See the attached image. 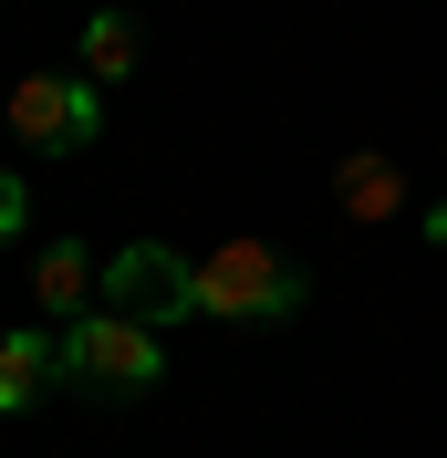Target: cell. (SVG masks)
<instances>
[{"mask_svg": "<svg viewBox=\"0 0 447 458\" xmlns=\"http://www.w3.org/2000/svg\"><path fill=\"white\" fill-rule=\"evenodd\" d=\"M105 313H136V323H177V313H198V260H177L167 240L114 250V260H105Z\"/></svg>", "mask_w": 447, "mask_h": 458, "instance_id": "4", "label": "cell"}, {"mask_svg": "<svg viewBox=\"0 0 447 458\" xmlns=\"http://www.w3.org/2000/svg\"><path fill=\"white\" fill-rule=\"evenodd\" d=\"M136 73V21L125 11H94L84 21V84H125Z\"/></svg>", "mask_w": 447, "mask_h": 458, "instance_id": "8", "label": "cell"}, {"mask_svg": "<svg viewBox=\"0 0 447 458\" xmlns=\"http://www.w3.org/2000/svg\"><path fill=\"white\" fill-rule=\"evenodd\" d=\"M198 313L219 323H291L302 313V260H281L271 240H219L198 260Z\"/></svg>", "mask_w": 447, "mask_h": 458, "instance_id": "1", "label": "cell"}, {"mask_svg": "<svg viewBox=\"0 0 447 458\" xmlns=\"http://www.w3.org/2000/svg\"><path fill=\"white\" fill-rule=\"evenodd\" d=\"M63 375L94 386V396H146V386L167 375V344L136 313H73L63 323Z\"/></svg>", "mask_w": 447, "mask_h": 458, "instance_id": "2", "label": "cell"}, {"mask_svg": "<svg viewBox=\"0 0 447 458\" xmlns=\"http://www.w3.org/2000/svg\"><path fill=\"white\" fill-rule=\"evenodd\" d=\"M11 136L42 146V157H84V146L105 136V105H94L84 73H21V84H11Z\"/></svg>", "mask_w": 447, "mask_h": 458, "instance_id": "3", "label": "cell"}, {"mask_svg": "<svg viewBox=\"0 0 447 458\" xmlns=\"http://www.w3.org/2000/svg\"><path fill=\"white\" fill-rule=\"evenodd\" d=\"M31 219V199H21V177H0V240H11V229Z\"/></svg>", "mask_w": 447, "mask_h": 458, "instance_id": "9", "label": "cell"}, {"mask_svg": "<svg viewBox=\"0 0 447 458\" xmlns=\"http://www.w3.org/2000/svg\"><path fill=\"white\" fill-rule=\"evenodd\" d=\"M31 292H42V313H84V292H105V271H84V250H73V240H63V250H42L31 260Z\"/></svg>", "mask_w": 447, "mask_h": 458, "instance_id": "7", "label": "cell"}, {"mask_svg": "<svg viewBox=\"0 0 447 458\" xmlns=\"http://www.w3.org/2000/svg\"><path fill=\"white\" fill-rule=\"evenodd\" d=\"M53 375H63V334H0V417L42 406Z\"/></svg>", "mask_w": 447, "mask_h": 458, "instance_id": "5", "label": "cell"}, {"mask_svg": "<svg viewBox=\"0 0 447 458\" xmlns=\"http://www.w3.org/2000/svg\"><path fill=\"white\" fill-rule=\"evenodd\" d=\"M333 208H343V219H395V208H406V177H395V157L354 146V157L333 167Z\"/></svg>", "mask_w": 447, "mask_h": 458, "instance_id": "6", "label": "cell"}]
</instances>
